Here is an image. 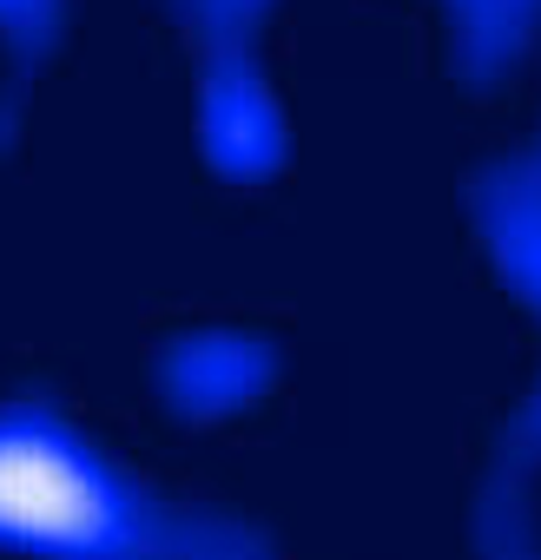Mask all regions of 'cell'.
Listing matches in <instances>:
<instances>
[{"label":"cell","instance_id":"6da1fadb","mask_svg":"<svg viewBox=\"0 0 541 560\" xmlns=\"http://www.w3.org/2000/svg\"><path fill=\"white\" fill-rule=\"evenodd\" d=\"M0 527L54 547H100L113 527V501L67 448L0 435Z\"/></svg>","mask_w":541,"mask_h":560}]
</instances>
